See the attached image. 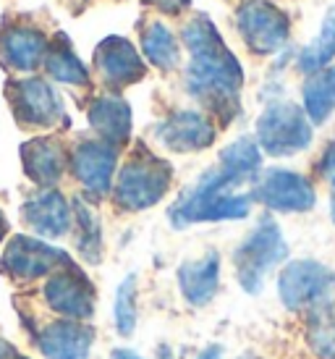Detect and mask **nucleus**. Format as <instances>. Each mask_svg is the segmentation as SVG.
Segmentation results:
<instances>
[{"label": "nucleus", "instance_id": "obj_22", "mask_svg": "<svg viewBox=\"0 0 335 359\" xmlns=\"http://www.w3.org/2000/svg\"><path fill=\"white\" fill-rule=\"evenodd\" d=\"M335 60V6H330L322 19V27H320V34L315 40L304 45L299 55H296V69L312 76L317 71L333 66Z\"/></svg>", "mask_w": 335, "mask_h": 359}, {"label": "nucleus", "instance_id": "obj_8", "mask_svg": "<svg viewBox=\"0 0 335 359\" xmlns=\"http://www.w3.org/2000/svg\"><path fill=\"white\" fill-rule=\"evenodd\" d=\"M238 32L252 53L273 55L291 37V19L267 0H249L238 8Z\"/></svg>", "mask_w": 335, "mask_h": 359}, {"label": "nucleus", "instance_id": "obj_28", "mask_svg": "<svg viewBox=\"0 0 335 359\" xmlns=\"http://www.w3.org/2000/svg\"><path fill=\"white\" fill-rule=\"evenodd\" d=\"M116 328L121 336H131L137 328V280L128 276L116 294Z\"/></svg>", "mask_w": 335, "mask_h": 359}, {"label": "nucleus", "instance_id": "obj_1", "mask_svg": "<svg viewBox=\"0 0 335 359\" xmlns=\"http://www.w3.org/2000/svg\"><path fill=\"white\" fill-rule=\"evenodd\" d=\"M191 60L186 69L189 92L207 105L223 123L238 116V95L244 87V69L236 55L228 50L223 37L217 34L215 24L207 16H194L184 27Z\"/></svg>", "mask_w": 335, "mask_h": 359}, {"label": "nucleus", "instance_id": "obj_35", "mask_svg": "<svg viewBox=\"0 0 335 359\" xmlns=\"http://www.w3.org/2000/svg\"><path fill=\"white\" fill-rule=\"evenodd\" d=\"M241 359H257V357H241Z\"/></svg>", "mask_w": 335, "mask_h": 359}, {"label": "nucleus", "instance_id": "obj_37", "mask_svg": "<svg viewBox=\"0 0 335 359\" xmlns=\"http://www.w3.org/2000/svg\"><path fill=\"white\" fill-rule=\"evenodd\" d=\"M333 359H335V357H333Z\"/></svg>", "mask_w": 335, "mask_h": 359}, {"label": "nucleus", "instance_id": "obj_9", "mask_svg": "<svg viewBox=\"0 0 335 359\" xmlns=\"http://www.w3.org/2000/svg\"><path fill=\"white\" fill-rule=\"evenodd\" d=\"M42 297L55 315H60L63 320H79V323L92 318L95 299H97L95 286L74 262H66L53 276H48Z\"/></svg>", "mask_w": 335, "mask_h": 359}, {"label": "nucleus", "instance_id": "obj_7", "mask_svg": "<svg viewBox=\"0 0 335 359\" xmlns=\"http://www.w3.org/2000/svg\"><path fill=\"white\" fill-rule=\"evenodd\" d=\"M249 197L273 212H309L317 205L315 184L304 173L288 168L259 170V176L252 181Z\"/></svg>", "mask_w": 335, "mask_h": 359}, {"label": "nucleus", "instance_id": "obj_12", "mask_svg": "<svg viewBox=\"0 0 335 359\" xmlns=\"http://www.w3.org/2000/svg\"><path fill=\"white\" fill-rule=\"evenodd\" d=\"M116 158H118V152L116 147H110L108 142L87 140L76 144V150L71 155V168L92 197H102V194H108L110 184H113Z\"/></svg>", "mask_w": 335, "mask_h": 359}, {"label": "nucleus", "instance_id": "obj_23", "mask_svg": "<svg viewBox=\"0 0 335 359\" xmlns=\"http://www.w3.org/2000/svg\"><path fill=\"white\" fill-rule=\"evenodd\" d=\"M228 176H233L238 184H247V181H254L262 170V150L257 140L252 137H241L233 144H228L226 150L220 152V165Z\"/></svg>", "mask_w": 335, "mask_h": 359}, {"label": "nucleus", "instance_id": "obj_33", "mask_svg": "<svg viewBox=\"0 0 335 359\" xmlns=\"http://www.w3.org/2000/svg\"><path fill=\"white\" fill-rule=\"evenodd\" d=\"M110 359H142V357H139V354H134V351H128V349H116Z\"/></svg>", "mask_w": 335, "mask_h": 359}, {"label": "nucleus", "instance_id": "obj_27", "mask_svg": "<svg viewBox=\"0 0 335 359\" xmlns=\"http://www.w3.org/2000/svg\"><path fill=\"white\" fill-rule=\"evenodd\" d=\"M74 220L79 229V252L87 262H100L102 255V231H100V218L95 210L89 208L84 200L74 202Z\"/></svg>", "mask_w": 335, "mask_h": 359}, {"label": "nucleus", "instance_id": "obj_14", "mask_svg": "<svg viewBox=\"0 0 335 359\" xmlns=\"http://www.w3.org/2000/svg\"><path fill=\"white\" fill-rule=\"evenodd\" d=\"M95 330L79 320H53L37 336L45 359H89Z\"/></svg>", "mask_w": 335, "mask_h": 359}, {"label": "nucleus", "instance_id": "obj_4", "mask_svg": "<svg viewBox=\"0 0 335 359\" xmlns=\"http://www.w3.org/2000/svg\"><path fill=\"white\" fill-rule=\"evenodd\" d=\"M315 140V126L301 105L291 100L270 102L257 118V144L273 158H291L304 152Z\"/></svg>", "mask_w": 335, "mask_h": 359}, {"label": "nucleus", "instance_id": "obj_6", "mask_svg": "<svg viewBox=\"0 0 335 359\" xmlns=\"http://www.w3.org/2000/svg\"><path fill=\"white\" fill-rule=\"evenodd\" d=\"M278 297L291 312H309L335 299V273L320 259H291L278 276Z\"/></svg>", "mask_w": 335, "mask_h": 359}, {"label": "nucleus", "instance_id": "obj_20", "mask_svg": "<svg viewBox=\"0 0 335 359\" xmlns=\"http://www.w3.org/2000/svg\"><path fill=\"white\" fill-rule=\"evenodd\" d=\"M89 123L100 134V140L118 150L131 134V108L118 95H102L89 105Z\"/></svg>", "mask_w": 335, "mask_h": 359}, {"label": "nucleus", "instance_id": "obj_32", "mask_svg": "<svg viewBox=\"0 0 335 359\" xmlns=\"http://www.w3.org/2000/svg\"><path fill=\"white\" fill-rule=\"evenodd\" d=\"M199 359H223V346H210L199 354Z\"/></svg>", "mask_w": 335, "mask_h": 359}, {"label": "nucleus", "instance_id": "obj_31", "mask_svg": "<svg viewBox=\"0 0 335 359\" xmlns=\"http://www.w3.org/2000/svg\"><path fill=\"white\" fill-rule=\"evenodd\" d=\"M16 357H19L16 349H13L6 339H0V359H16Z\"/></svg>", "mask_w": 335, "mask_h": 359}, {"label": "nucleus", "instance_id": "obj_17", "mask_svg": "<svg viewBox=\"0 0 335 359\" xmlns=\"http://www.w3.org/2000/svg\"><path fill=\"white\" fill-rule=\"evenodd\" d=\"M45 53H48V40L40 29L11 24L0 32V58L11 71L29 74L45 60Z\"/></svg>", "mask_w": 335, "mask_h": 359}, {"label": "nucleus", "instance_id": "obj_15", "mask_svg": "<svg viewBox=\"0 0 335 359\" xmlns=\"http://www.w3.org/2000/svg\"><path fill=\"white\" fill-rule=\"evenodd\" d=\"M21 215L27 226L42 239H60L63 233H69L74 223V210L69 208L66 197L53 189L29 197L21 208Z\"/></svg>", "mask_w": 335, "mask_h": 359}, {"label": "nucleus", "instance_id": "obj_16", "mask_svg": "<svg viewBox=\"0 0 335 359\" xmlns=\"http://www.w3.org/2000/svg\"><path fill=\"white\" fill-rule=\"evenodd\" d=\"M95 69L113 90L134 84L144 76V63L131 48V42H126L123 37H108L105 42H100L97 53H95Z\"/></svg>", "mask_w": 335, "mask_h": 359}, {"label": "nucleus", "instance_id": "obj_30", "mask_svg": "<svg viewBox=\"0 0 335 359\" xmlns=\"http://www.w3.org/2000/svg\"><path fill=\"white\" fill-rule=\"evenodd\" d=\"M149 3H152V6H158L160 11H165V13H173V16L181 13V11L189 6V0H149Z\"/></svg>", "mask_w": 335, "mask_h": 359}, {"label": "nucleus", "instance_id": "obj_26", "mask_svg": "<svg viewBox=\"0 0 335 359\" xmlns=\"http://www.w3.org/2000/svg\"><path fill=\"white\" fill-rule=\"evenodd\" d=\"M142 48H144V55H147L152 66H158L163 71H170L178 66V58H181L178 42L165 24L152 21L144 29V34H142Z\"/></svg>", "mask_w": 335, "mask_h": 359}, {"label": "nucleus", "instance_id": "obj_24", "mask_svg": "<svg viewBox=\"0 0 335 359\" xmlns=\"http://www.w3.org/2000/svg\"><path fill=\"white\" fill-rule=\"evenodd\" d=\"M306 344L320 359L335 357V299L304 312Z\"/></svg>", "mask_w": 335, "mask_h": 359}, {"label": "nucleus", "instance_id": "obj_36", "mask_svg": "<svg viewBox=\"0 0 335 359\" xmlns=\"http://www.w3.org/2000/svg\"><path fill=\"white\" fill-rule=\"evenodd\" d=\"M16 359H27V357H16Z\"/></svg>", "mask_w": 335, "mask_h": 359}, {"label": "nucleus", "instance_id": "obj_5", "mask_svg": "<svg viewBox=\"0 0 335 359\" xmlns=\"http://www.w3.org/2000/svg\"><path fill=\"white\" fill-rule=\"evenodd\" d=\"M173 179V170L163 158L137 150L121 168L116 181V202L128 212H139L158 205L165 197Z\"/></svg>", "mask_w": 335, "mask_h": 359}, {"label": "nucleus", "instance_id": "obj_19", "mask_svg": "<svg viewBox=\"0 0 335 359\" xmlns=\"http://www.w3.org/2000/svg\"><path fill=\"white\" fill-rule=\"evenodd\" d=\"M178 286L191 307H205L220 289V257L210 252L202 259H189L178 268Z\"/></svg>", "mask_w": 335, "mask_h": 359}, {"label": "nucleus", "instance_id": "obj_21", "mask_svg": "<svg viewBox=\"0 0 335 359\" xmlns=\"http://www.w3.org/2000/svg\"><path fill=\"white\" fill-rule=\"evenodd\" d=\"M301 100H304L301 108L306 118L312 121V126H322L330 121L335 113V63L306 76L301 84Z\"/></svg>", "mask_w": 335, "mask_h": 359}, {"label": "nucleus", "instance_id": "obj_10", "mask_svg": "<svg viewBox=\"0 0 335 359\" xmlns=\"http://www.w3.org/2000/svg\"><path fill=\"white\" fill-rule=\"evenodd\" d=\"M66 262H71L66 252L50 247L42 239L13 236L3 252V257H0V273L8 276L11 280L29 283V280H37L42 276H53Z\"/></svg>", "mask_w": 335, "mask_h": 359}, {"label": "nucleus", "instance_id": "obj_34", "mask_svg": "<svg viewBox=\"0 0 335 359\" xmlns=\"http://www.w3.org/2000/svg\"><path fill=\"white\" fill-rule=\"evenodd\" d=\"M8 233V223H6V218H3V212H0V241H3V236Z\"/></svg>", "mask_w": 335, "mask_h": 359}, {"label": "nucleus", "instance_id": "obj_29", "mask_svg": "<svg viewBox=\"0 0 335 359\" xmlns=\"http://www.w3.org/2000/svg\"><path fill=\"white\" fill-rule=\"evenodd\" d=\"M317 173L327 181V189H330V220L335 226V140L322 152V158L317 163Z\"/></svg>", "mask_w": 335, "mask_h": 359}, {"label": "nucleus", "instance_id": "obj_11", "mask_svg": "<svg viewBox=\"0 0 335 359\" xmlns=\"http://www.w3.org/2000/svg\"><path fill=\"white\" fill-rule=\"evenodd\" d=\"M8 102L13 116L27 129H50L66 123V113L55 90L42 79H21L8 84Z\"/></svg>", "mask_w": 335, "mask_h": 359}, {"label": "nucleus", "instance_id": "obj_2", "mask_svg": "<svg viewBox=\"0 0 335 359\" xmlns=\"http://www.w3.org/2000/svg\"><path fill=\"white\" fill-rule=\"evenodd\" d=\"M238 184L223 168L207 170L202 179L184 191V197L170 208V223L176 229L207 220H241L252 210V197L236 191Z\"/></svg>", "mask_w": 335, "mask_h": 359}, {"label": "nucleus", "instance_id": "obj_18", "mask_svg": "<svg viewBox=\"0 0 335 359\" xmlns=\"http://www.w3.org/2000/svg\"><path fill=\"white\" fill-rule=\"evenodd\" d=\"M21 163L34 184L53 187L66 170V150L55 137H37L21 144Z\"/></svg>", "mask_w": 335, "mask_h": 359}, {"label": "nucleus", "instance_id": "obj_3", "mask_svg": "<svg viewBox=\"0 0 335 359\" xmlns=\"http://www.w3.org/2000/svg\"><path fill=\"white\" fill-rule=\"evenodd\" d=\"M288 257V244L283 231L273 218H262L252 233L233 252V270L238 286L247 294H259L265 278Z\"/></svg>", "mask_w": 335, "mask_h": 359}, {"label": "nucleus", "instance_id": "obj_13", "mask_svg": "<svg viewBox=\"0 0 335 359\" xmlns=\"http://www.w3.org/2000/svg\"><path fill=\"white\" fill-rule=\"evenodd\" d=\"M155 137L173 152H199L215 142V123L197 110H178L158 123Z\"/></svg>", "mask_w": 335, "mask_h": 359}, {"label": "nucleus", "instance_id": "obj_25", "mask_svg": "<svg viewBox=\"0 0 335 359\" xmlns=\"http://www.w3.org/2000/svg\"><path fill=\"white\" fill-rule=\"evenodd\" d=\"M45 69L53 79L63 81V84H74V87H84L89 81V74L84 69V63H81L74 50L69 48V42L58 37V40L53 42L45 53Z\"/></svg>", "mask_w": 335, "mask_h": 359}]
</instances>
